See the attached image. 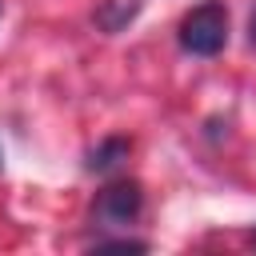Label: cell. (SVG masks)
Wrapping results in <instances>:
<instances>
[{"label": "cell", "mask_w": 256, "mask_h": 256, "mask_svg": "<svg viewBox=\"0 0 256 256\" xmlns=\"http://www.w3.org/2000/svg\"><path fill=\"white\" fill-rule=\"evenodd\" d=\"M224 40H228V8L220 0H204L180 20V48L192 56H216Z\"/></svg>", "instance_id": "6da1fadb"}, {"label": "cell", "mask_w": 256, "mask_h": 256, "mask_svg": "<svg viewBox=\"0 0 256 256\" xmlns=\"http://www.w3.org/2000/svg\"><path fill=\"white\" fill-rule=\"evenodd\" d=\"M140 208H144L140 184H132V180H116V184H108V188L96 196V204H92V220L104 224V228H128V224L140 216Z\"/></svg>", "instance_id": "7a4b0ae2"}, {"label": "cell", "mask_w": 256, "mask_h": 256, "mask_svg": "<svg viewBox=\"0 0 256 256\" xmlns=\"http://www.w3.org/2000/svg\"><path fill=\"white\" fill-rule=\"evenodd\" d=\"M136 12H140V0H104L96 8V24L104 32H120V28H128L136 20Z\"/></svg>", "instance_id": "3957f363"}, {"label": "cell", "mask_w": 256, "mask_h": 256, "mask_svg": "<svg viewBox=\"0 0 256 256\" xmlns=\"http://www.w3.org/2000/svg\"><path fill=\"white\" fill-rule=\"evenodd\" d=\"M124 156H128V140H120V136H116V140H104V144L88 156V172H108V168H116Z\"/></svg>", "instance_id": "277c9868"}, {"label": "cell", "mask_w": 256, "mask_h": 256, "mask_svg": "<svg viewBox=\"0 0 256 256\" xmlns=\"http://www.w3.org/2000/svg\"><path fill=\"white\" fill-rule=\"evenodd\" d=\"M104 248H116V252H144L148 244H144V240H104V244H96V252H104Z\"/></svg>", "instance_id": "5b68a950"}, {"label": "cell", "mask_w": 256, "mask_h": 256, "mask_svg": "<svg viewBox=\"0 0 256 256\" xmlns=\"http://www.w3.org/2000/svg\"><path fill=\"white\" fill-rule=\"evenodd\" d=\"M248 40H252V48H256V8H252V16H248Z\"/></svg>", "instance_id": "8992f818"}, {"label": "cell", "mask_w": 256, "mask_h": 256, "mask_svg": "<svg viewBox=\"0 0 256 256\" xmlns=\"http://www.w3.org/2000/svg\"><path fill=\"white\" fill-rule=\"evenodd\" d=\"M252 244H256V232H252Z\"/></svg>", "instance_id": "52a82bcc"}]
</instances>
